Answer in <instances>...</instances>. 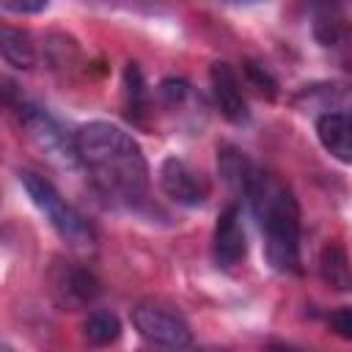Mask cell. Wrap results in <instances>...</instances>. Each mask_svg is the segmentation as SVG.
I'll use <instances>...</instances> for the list:
<instances>
[{"label": "cell", "mask_w": 352, "mask_h": 352, "mask_svg": "<svg viewBox=\"0 0 352 352\" xmlns=\"http://www.w3.org/2000/svg\"><path fill=\"white\" fill-rule=\"evenodd\" d=\"M80 165L91 173L94 184L116 204L138 206L148 192V162L138 140L110 121H88L77 129Z\"/></svg>", "instance_id": "1"}, {"label": "cell", "mask_w": 352, "mask_h": 352, "mask_svg": "<svg viewBox=\"0 0 352 352\" xmlns=\"http://www.w3.org/2000/svg\"><path fill=\"white\" fill-rule=\"evenodd\" d=\"M256 223L264 236L267 261L278 272H297L300 270V206L289 184L278 176L258 170L253 184L245 192Z\"/></svg>", "instance_id": "2"}, {"label": "cell", "mask_w": 352, "mask_h": 352, "mask_svg": "<svg viewBox=\"0 0 352 352\" xmlns=\"http://www.w3.org/2000/svg\"><path fill=\"white\" fill-rule=\"evenodd\" d=\"M19 182L28 192V198L33 201V206L44 214V220L52 226V231L74 250H94L96 245V231L91 226V220L85 214H80L44 176L33 173V170H22Z\"/></svg>", "instance_id": "3"}, {"label": "cell", "mask_w": 352, "mask_h": 352, "mask_svg": "<svg viewBox=\"0 0 352 352\" xmlns=\"http://www.w3.org/2000/svg\"><path fill=\"white\" fill-rule=\"evenodd\" d=\"M16 118L19 126L25 129V135L33 140V146L58 168H74L80 165V154H77V140L66 135V129L38 104L19 99L16 104Z\"/></svg>", "instance_id": "4"}, {"label": "cell", "mask_w": 352, "mask_h": 352, "mask_svg": "<svg viewBox=\"0 0 352 352\" xmlns=\"http://www.w3.org/2000/svg\"><path fill=\"white\" fill-rule=\"evenodd\" d=\"M132 324L135 330L157 346H170V349H182L192 344V330L187 324V319L168 302L160 300H143L132 308Z\"/></svg>", "instance_id": "5"}, {"label": "cell", "mask_w": 352, "mask_h": 352, "mask_svg": "<svg viewBox=\"0 0 352 352\" xmlns=\"http://www.w3.org/2000/svg\"><path fill=\"white\" fill-rule=\"evenodd\" d=\"M50 292L60 308L77 311L91 305L102 294V283L85 264L72 258H55L50 267Z\"/></svg>", "instance_id": "6"}, {"label": "cell", "mask_w": 352, "mask_h": 352, "mask_svg": "<svg viewBox=\"0 0 352 352\" xmlns=\"http://www.w3.org/2000/svg\"><path fill=\"white\" fill-rule=\"evenodd\" d=\"M160 187L179 206H204L209 198V182L201 170L179 157H168L160 165Z\"/></svg>", "instance_id": "7"}, {"label": "cell", "mask_w": 352, "mask_h": 352, "mask_svg": "<svg viewBox=\"0 0 352 352\" xmlns=\"http://www.w3.org/2000/svg\"><path fill=\"white\" fill-rule=\"evenodd\" d=\"M314 36L346 72H352V22L344 19L330 0H316Z\"/></svg>", "instance_id": "8"}, {"label": "cell", "mask_w": 352, "mask_h": 352, "mask_svg": "<svg viewBox=\"0 0 352 352\" xmlns=\"http://www.w3.org/2000/svg\"><path fill=\"white\" fill-rule=\"evenodd\" d=\"M212 256L217 261V267L223 270H234L245 261L248 256V236H245V226H242V212L236 204L226 206L214 223V234H212Z\"/></svg>", "instance_id": "9"}, {"label": "cell", "mask_w": 352, "mask_h": 352, "mask_svg": "<svg viewBox=\"0 0 352 352\" xmlns=\"http://www.w3.org/2000/svg\"><path fill=\"white\" fill-rule=\"evenodd\" d=\"M209 85H212V99H214V104H217L223 118H228L231 124L248 121V116H250L248 113V99L242 94V82H239V77H236L231 63H226V60L212 63Z\"/></svg>", "instance_id": "10"}, {"label": "cell", "mask_w": 352, "mask_h": 352, "mask_svg": "<svg viewBox=\"0 0 352 352\" xmlns=\"http://www.w3.org/2000/svg\"><path fill=\"white\" fill-rule=\"evenodd\" d=\"M316 138L330 157L338 162H352V113L324 110L316 116Z\"/></svg>", "instance_id": "11"}, {"label": "cell", "mask_w": 352, "mask_h": 352, "mask_svg": "<svg viewBox=\"0 0 352 352\" xmlns=\"http://www.w3.org/2000/svg\"><path fill=\"white\" fill-rule=\"evenodd\" d=\"M217 170L223 176V182L236 192L245 195L248 187L253 184L258 168L250 162V157L245 151H239L236 146H220L217 148Z\"/></svg>", "instance_id": "12"}, {"label": "cell", "mask_w": 352, "mask_h": 352, "mask_svg": "<svg viewBox=\"0 0 352 352\" xmlns=\"http://www.w3.org/2000/svg\"><path fill=\"white\" fill-rule=\"evenodd\" d=\"M319 278L336 292H349L352 289L349 256L338 242H327L322 248V253H319Z\"/></svg>", "instance_id": "13"}, {"label": "cell", "mask_w": 352, "mask_h": 352, "mask_svg": "<svg viewBox=\"0 0 352 352\" xmlns=\"http://www.w3.org/2000/svg\"><path fill=\"white\" fill-rule=\"evenodd\" d=\"M121 85H124V110H126V118L135 121V124H143L146 121V113H148V88H146L143 72H140V66L135 60H129L124 66Z\"/></svg>", "instance_id": "14"}, {"label": "cell", "mask_w": 352, "mask_h": 352, "mask_svg": "<svg viewBox=\"0 0 352 352\" xmlns=\"http://www.w3.org/2000/svg\"><path fill=\"white\" fill-rule=\"evenodd\" d=\"M0 50H3V60L14 69H30L36 63V50L30 44V36L6 25L3 28V41H0Z\"/></svg>", "instance_id": "15"}, {"label": "cell", "mask_w": 352, "mask_h": 352, "mask_svg": "<svg viewBox=\"0 0 352 352\" xmlns=\"http://www.w3.org/2000/svg\"><path fill=\"white\" fill-rule=\"evenodd\" d=\"M82 336L94 346H107L121 338V322L113 311H91L82 322Z\"/></svg>", "instance_id": "16"}, {"label": "cell", "mask_w": 352, "mask_h": 352, "mask_svg": "<svg viewBox=\"0 0 352 352\" xmlns=\"http://www.w3.org/2000/svg\"><path fill=\"white\" fill-rule=\"evenodd\" d=\"M160 99L165 102V107L179 113H187L184 107H201V96H195L192 85L179 77H165L160 82Z\"/></svg>", "instance_id": "17"}, {"label": "cell", "mask_w": 352, "mask_h": 352, "mask_svg": "<svg viewBox=\"0 0 352 352\" xmlns=\"http://www.w3.org/2000/svg\"><path fill=\"white\" fill-rule=\"evenodd\" d=\"M245 74H248L250 85H256V91H258V94H267L270 99L275 96V88H278V85H275V80L270 77V72H267L264 66H258V63H250V60H248V63H245Z\"/></svg>", "instance_id": "18"}, {"label": "cell", "mask_w": 352, "mask_h": 352, "mask_svg": "<svg viewBox=\"0 0 352 352\" xmlns=\"http://www.w3.org/2000/svg\"><path fill=\"white\" fill-rule=\"evenodd\" d=\"M327 327H330V330H333L338 338L352 341V305L336 308V311L327 316Z\"/></svg>", "instance_id": "19"}, {"label": "cell", "mask_w": 352, "mask_h": 352, "mask_svg": "<svg viewBox=\"0 0 352 352\" xmlns=\"http://www.w3.org/2000/svg\"><path fill=\"white\" fill-rule=\"evenodd\" d=\"M0 6L8 14H38L50 6V0H0Z\"/></svg>", "instance_id": "20"}, {"label": "cell", "mask_w": 352, "mask_h": 352, "mask_svg": "<svg viewBox=\"0 0 352 352\" xmlns=\"http://www.w3.org/2000/svg\"><path fill=\"white\" fill-rule=\"evenodd\" d=\"M234 6H253V3H264V0H228Z\"/></svg>", "instance_id": "21"}]
</instances>
